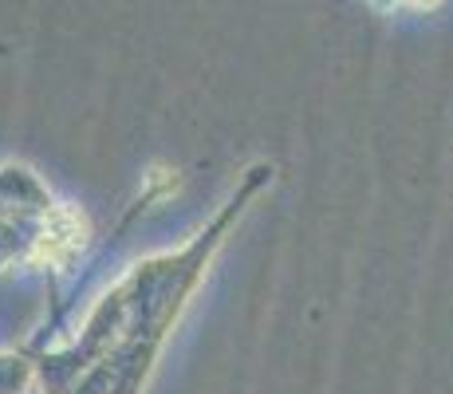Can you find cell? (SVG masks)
<instances>
[{
  "label": "cell",
  "instance_id": "7a4b0ae2",
  "mask_svg": "<svg viewBox=\"0 0 453 394\" xmlns=\"http://www.w3.org/2000/svg\"><path fill=\"white\" fill-rule=\"evenodd\" d=\"M406 4H418V8H430V4H438V0H406Z\"/></svg>",
  "mask_w": 453,
  "mask_h": 394
},
{
  "label": "cell",
  "instance_id": "6da1fadb",
  "mask_svg": "<svg viewBox=\"0 0 453 394\" xmlns=\"http://www.w3.org/2000/svg\"><path fill=\"white\" fill-rule=\"evenodd\" d=\"M273 166L257 162L229 194L217 217L178 252L138 260L130 273L95 304L80 339L56 355H43L40 371L51 394H142L158 363L162 344L181 320L189 296L213 265L233 225L245 217L260 189L273 182Z\"/></svg>",
  "mask_w": 453,
  "mask_h": 394
}]
</instances>
